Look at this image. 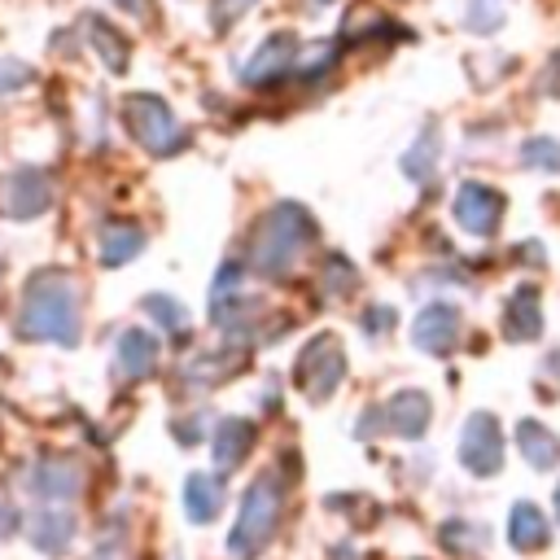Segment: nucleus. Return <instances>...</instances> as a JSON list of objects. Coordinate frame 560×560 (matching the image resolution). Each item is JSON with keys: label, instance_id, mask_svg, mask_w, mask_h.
<instances>
[{"label": "nucleus", "instance_id": "nucleus-28", "mask_svg": "<svg viewBox=\"0 0 560 560\" xmlns=\"http://www.w3.org/2000/svg\"><path fill=\"white\" fill-rule=\"evenodd\" d=\"M31 83V70L26 66H0V92H9V88H26Z\"/></svg>", "mask_w": 560, "mask_h": 560}, {"label": "nucleus", "instance_id": "nucleus-12", "mask_svg": "<svg viewBox=\"0 0 560 560\" xmlns=\"http://www.w3.org/2000/svg\"><path fill=\"white\" fill-rule=\"evenodd\" d=\"M542 332V306H538V284H521L508 306H503V337L508 341H534Z\"/></svg>", "mask_w": 560, "mask_h": 560}, {"label": "nucleus", "instance_id": "nucleus-24", "mask_svg": "<svg viewBox=\"0 0 560 560\" xmlns=\"http://www.w3.org/2000/svg\"><path fill=\"white\" fill-rule=\"evenodd\" d=\"M521 158H525L529 166L560 171V144H556V140H547V136H542V140H538V136H534V140H525V153H521Z\"/></svg>", "mask_w": 560, "mask_h": 560}, {"label": "nucleus", "instance_id": "nucleus-8", "mask_svg": "<svg viewBox=\"0 0 560 560\" xmlns=\"http://www.w3.org/2000/svg\"><path fill=\"white\" fill-rule=\"evenodd\" d=\"M298 52H302L298 35L276 31V35L249 57V66H245V83H249V88H276V83H289V79H293V61H298Z\"/></svg>", "mask_w": 560, "mask_h": 560}, {"label": "nucleus", "instance_id": "nucleus-7", "mask_svg": "<svg viewBox=\"0 0 560 560\" xmlns=\"http://www.w3.org/2000/svg\"><path fill=\"white\" fill-rule=\"evenodd\" d=\"M459 459L477 477H494L503 468V429H499V420L490 411L468 416L464 438H459Z\"/></svg>", "mask_w": 560, "mask_h": 560}, {"label": "nucleus", "instance_id": "nucleus-21", "mask_svg": "<svg viewBox=\"0 0 560 560\" xmlns=\"http://www.w3.org/2000/svg\"><path fill=\"white\" fill-rule=\"evenodd\" d=\"M83 26L92 31L88 39H92V44L101 48V57H105V66H109L114 74H122V66H127V44L118 39V31H114V26L105 22V18H96V13H92V18L83 22Z\"/></svg>", "mask_w": 560, "mask_h": 560}, {"label": "nucleus", "instance_id": "nucleus-26", "mask_svg": "<svg viewBox=\"0 0 560 560\" xmlns=\"http://www.w3.org/2000/svg\"><path fill=\"white\" fill-rule=\"evenodd\" d=\"M499 18H503V13H499V4H490V0H472V4H468V26H472V31H481V35H486V31H494V26H499Z\"/></svg>", "mask_w": 560, "mask_h": 560}, {"label": "nucleus", "instance_id": "nucleus-30", "mask_svg": "<svg viewBox=\"0 0 560 560\" xmlns=\"http://www.w3.org/2000/svg\"><path fill=\"white\" fill-rule=\"evenodd\" d=\"M13 529H18V508H13V503L0 494V538H9Z\"/></svg>", "mask_w": 560, "mask_h": 560}, {"label": "nucleus", "instance_id": "nucleus-10", "mask_svg": "<svg viewBox=\"0 0 560 560\" xmlns=\"http://www.w3.org/2000/svg\"><path fill=\"white\" fill-rule=\"evenodd\" d=\"M48 197H52V188L39 171H13L0 179V210L13 219H35L48 206Z\"/></svg>", "mask_w": 560, "mask_h": 560}, {"label": "nucleus", "instance_id": "nucleus-15", "mask_svg": "<svg viewBox=\"0 0 560 560\" xmlns=\"http://www.w3.org/2000/svg\"><path fill=\"white\" fill-rule=\"evenodd\" d=\"M254 438H258V429H254L249 420H241V416H228V420L214 429V464L232 472V468H236V464L249 455Z\"/></svg>", "mask_w": 560, "mask_h": 560}, {"label": "nucleus", "instance_id": "nucleus-32", "mask_svg": "<svg viewBox=\"0 0 560 560\" xmlns=\"http://www.w3.org/2000/svg\"><path fill=\"white\" fill-rule=\"evenodd\" d=\"M556 512H560V490H556Z\"/></svg>", "mask_w": 560, "mask_h": 560}, {"label": "nucleus", "instance_id": "nucleus-17", "mask_svg": "<svg viewBox=\"0 0 560 560\" xmlns=\"http://www.w3.org/2000/svg\"><path fill=\"white\" fill-rule=\"evenodd\" d=\"M547 538H551V529H547L542 512L534 503H516L508 516V542L516 551H538V547H547Z\"/></svg>", "mask_w": 560, "mask_h": 560}, {"label": "nucleus", "instance_id": "nucleus-9", "mask_svg": "<svg viewBox=\"0 0 560 560\" xmlns=\"http://www.w3.org/2000/svg\"><path fill=\"white\" fill-rule=\"evenodd\" d=\"M499 219H503V192H499V188L472 179V184H464V188L455 192V223H459L464 232L490 236V232L499 228Z\"/></svg>", "mask_w": 560, "mask_h": 560}, {"label": "nucleus", "instance_id": "nucleus-14", "mask_svg": "<svg viewBox=\"0 0 560 560\" xmlns=\"http://www.w3.org/2000/svg\"><path fill=\"white\" fill-rule=\"evenodd\" d=\"M158 337L153 332H144V328H127L122 332V341H118V372L127 376V381H140V376H149L153 368H158Z\"/></svg>", "mask_w": 560, "mask_h": 560}, {"label": "nucleus", "instance_id": "nucleus-11", "mask_svg": "<svg viewBox=\"0 0 560 560\" xmlns=\"http://www.w3.org/2000/svg\"><path fill=\"white\" fill-rule=\"evenodd\" d=\"M411 341L429 354H451V346L459 341V311L451 302H433L416 315L411 324Z\"/></svg>", "mask_w": 560, "mask_h": 560}, {"label": "nucleus", "instance_id": "nucleus-22", "mask_svg": "<svg viewBox=\"0 0 560 560\" xmlns=\"http://www.w3.org/2000/svg\"><path fill=\"white\" fill-rule=\"evenodd\" d=\"M402 171H407V179H416V184H424V179L438 171V140H433V131H424V136L402 153Z\"/></svg>", "mask_w": 560, "mask_h": 560}, {"label": "nucleus", "instance_id": "nucleus-13", "mask_svg": "<svg viewBox=\"0 0 560 560\" xmlns=\"http://www.w3.org/2000/svg\"><path fill=\"white\" fill-rule=\"evenodd\" d=\"M31 490L39 494V499H74L79 494V464L74 459H66V455H48V459H39L35 464V472H31Z\"/></svg>", "mask_w": 560, "mask_h": 560}, {"label": "nucleus", "instance_id": "nucleus-1", "mask_svg": "<svg viewBox=\"0 0 560 560\" xmlns=\"http://www.w3.org/2000/svg\"><path fill=\"white\" fill-rule=\"evenodd\" d=\"M18 337L26 341H79V284L66 271H39L22 289L18 306Z\"/></svg>", "mask_w": 560, "mask_h": 560}, {"label": "nucleus", "instance_id": "nucleus-19", "mask_svg": "<svg viewBox=\"0 0 560 560\" xmlns=\"http://www.w3.org/2000/svg\"><path fill=\"white\" fill-rule=\"evenodd\" d=\"M70 538H74V516H70V512L44 508V512L35 516V525H31V542H35L44 556H61V551L70 547Z\"/></svg>", "mask_w": 560, "mask_h": 560}, {"label": "nucleus", "instance_id": "nucleus-3", "mask_svg": "<svg viewBox=\"0 0 560 560\" xmlns=\"http://www.w3.org/2000/svg\"><path fill=\"white\" fill-rule=\"evenodd\" d=\"M280 508H284V481H280L276 472H262V477L245 490V499H241L236 525H232V534H228V551H232L236 560L258 556V551L271 542L276 525H280Z\"/></svg>", "mask_w": 560, "mask_h": 560}, {"label": "nucleus", "instance_id": "nucleus-6", "mask_svg": "<svg viewBox=\"0 0 560 560\" xmlns=\"http://www.w3.org/2000/svg\"><path fill=\"white\" fill-rule=\"evenodd\" d=\"M429 416H433V407H429V394H420V389H398L385 407H376V411H363V420H372V424H359V438H368V433H398V438H420L424 429H429Z\"/></svg>", "mask_w": 560, "mask_h": 560}, {"label": "nucleus", "instance_id": "nucleus-5", "mask_svg": "<svg viewBox=\"0 0 560 560\" xmlns=\"http://www.w3.org/2000/svg\"><path fill=\"white\" fill-rule=\"evenodd\" d=\"M346 376V354H341V341L332 332H319L302 346L298 363H293V381L298 389L311 398V402H324Z\"/></svg>", "mask_w": 560, "mask_h": 560}, {"label": "nucleus", "instance_id": "nucleus-31", "mask_svg": "<svg viewBox=\"0 0 560 560\" xmlns=\"http://www.w3.org/2000/svg\"><path fill=\"white\" fill-rule=\"evenodd\" d=\"M92 560H122V551H118V547H105V551H96Z\"/></svg>", "mask_w": 560, "mask_h": 560}, {"label": "nucleus", "instance_id": "nucleus-27", "mask_svg": "<svg viewBox=\"0 0 560 560\" xmlns=\"http://www.w3.org/2000/svg\"><path fill=\"white\" fill-rule=\"evenodd\" d=\"M254 0H214V26H232Z\"/></svg>", "mask_w": 560, "mask_h": 560}, {"label": "nucleus", "instance_id": "nucleus-2", "mask_svg": "<svg viewBox=\"0 0 560 560\" xmlns=\"http://www.w3.org/2000/svg\"><path fill=\"white\" fill-rule=\"evenodd\" d=\"M315 241V219L306 214V206L280 201L276 210H267L254 228V271L262 276H284L298 254Z\"/></svg>", "mask_w": 560, "mask_h": 560}, {"label": "nucleus", "instance_id": "nucleus-25", "mask_svg": "<svg viewBox=\"0 0 560 560\" xmlns=\"http://www.w3.org/2000/svg\"><path fill=\"white\" fill-rule=\"evenodd\" d=\"M144 306L153 311V319H162V328L184 332V306H179V302H171V298H149Z\"/></svg>", "mask_w": 560, "mask_h": 560}, {"label": "nucleus", "instance_id": "nucleus-20", "mask_svg": "<svg viewBox=\"0 0 560 560\" xmlns=\"http://www.w3.org/2000/svg\"><path fill=\"white\" fill-rule=\"evenodd\" d=\"M140 249H144V232H140L136 223H122V219H114V223L101 232V262H105V267L131 262Z\"/></svg>", "mask_w": 560, "mask_h": 560}, {"label": "nucleus", "instance_id": "nucleus-29", "mask_svg": "<svg viewBox=\"0 0 560 560\" xmlns=\"http://www.w3.org/2000/svg\"><path fill=\"white\" fill-rule=\"evenodd\" d=\"M394 324V311L389 306H376L372 315H363V332H385Z\"/></svg>", "mask_w": 560, "mask_h": 560}, {"label": "nucleus", "instance_id": "nucleus-16", "mask_svg": "<svg viewBox=\"0 0 560 560\" xmlns=\"http://www.w3.org/2000/svg\"><path fill=\"white\" fill-rule=\"evenodd\" d=\"M516 446L529 459V468H556L560 464V438L551 429H542L538 420H521L516 424Z\"/></svg>", "mask_w": 560, "mask_h": 560}, {"label": "nucleus", "instance_id": "nucleus-18", "mask_svg": "<svg viewBox=\"0 0 560 560\" xmlns=\"http://www.w3.org/2000/svg\"><path fill=\"white\" fill-rule=\"evenodd\" d=\"M219 508H223L219 481H214L210 472H192V477L184 481V512H188L197 525H206V521L219 516Z\"/></svg>", "mask_w": 560, "mask_h": 560}, {"label": "nucleus", "instance_id": "nucleus-23", "mask_svg": "<svg viewBox=\"0 0 560 560\" xmlns=\"http://www.w3.org/2000/svg\"><path fill=\"white\" fill-rule=\"evenodd\" d=\"M442 547H446V551H472V547H486V529H472L468 521H446V525H442Z\"/></svg>", "mask_w": 560, "mask_h": 560}, {"label": "nucleus", "instance_id": "nucleus-4", "mask_svg": "<svg viewBox=\"0 0 560 560\" xmlns=\"http://www.w3.org/2000/svg\"><path fill=\"white\" fill-rule=\"evenodd\" d=\"M122 122H127V136H131L140 149L158 153V158L184 149V127L175 122L171 105L158 101V96H144V92H140V96H127V101H122Z\"/></svg>", "mask_w": 560, "mask_h": 560}]
</instances>
